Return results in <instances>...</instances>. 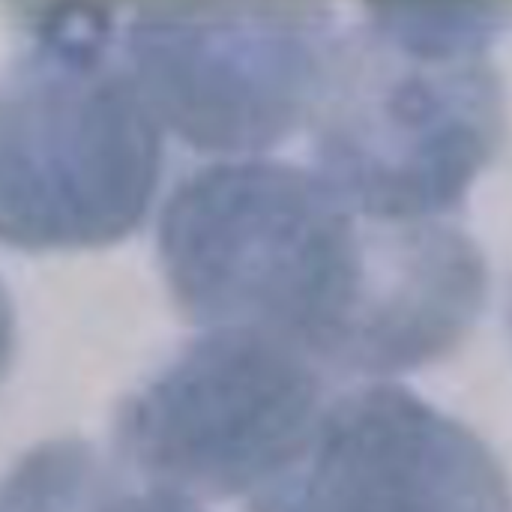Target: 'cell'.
Wrapping results in <instances>:
<instances>
[{
    "label": "cell",
    "instance_id": "7a4b0ae2",
    "mask_svg": "<svg viewBox=\"0 0 512 512\" xmlns=\"http://www.w3.org/2000/svg\"><path fill=\"white\" fill-rule=\"evenodd\" d=\"M333 45L315 102L318 177L375 222H432L456 207L504 135L486 63L504 3H372Z\"/></svg>",
    "mask_w": 512,
    "mask_h": 512
},
{
    "label": "cell",
    "instance_id": "ba28073f",
    "mask_svg": "<svg viewBox=\"0 0 512 512\" xmlns=\"http://www.w3.org/2000/svg\"><path fill=\"white\" fill-rule=\"evenodd\" d=\"M12 357H15V309L6 288L0 285V384L12 366Z\"/></svg>",
    "mask_w": 512,
    "mask_h": 512
},
{
    "label": "cell",
    "instance_id": "277c9868",
    "mask_svg": "<svg viewBox=\"0 0 512 512\" xmlns=\"http://www.w3.org/2000/svg\"><path fill=\"white\" fill-rule=\"evenodd\" d=\"M318 3H144L123 66L156 123L201 153H255L315 111L330 66Z\"/></svg>",
    "mask_w": 512,
    "mask_h": 512
},
{
    "label": "cell",
    "instance_id": "3957f363",
    "mask_svg": "<svg viewBox=\"0 0 512 512\" xmlns=\"http://www.w3.org/2000/svg\"><path fill=\"white\" fill-rule=\"evenodd\" d=\"M21 48L0 72V243L24 252L105 249L147 216L162 126L99 3L15 6Z\"/></svg>",
    "mask_w": 512,
    "mask_h": 512
},
{
    "label": "cell",
    "instance_id": "5b68a950",
    "mask_svg": "<svg viewBox=\"0 0 512 512\" xmlns=\"http://www.w3.org/2000/svg\"><path fill=\"white\" fill-rule=\"evenodd\" d=\"M321 414L306 354L252 330H207L123 399L114 447L189 498L258 495L300 459Z\"/></svg>",
    "mask_w": 512,
    "mask_h": 512
},
{
    "label": "cell",
    "instance_id": "6da1fadb",
    "mask_svg": "<svg viewBox=\"0 0 512 512\" xmlns=\"http://www.w3.org/2000/svg\"><path fill=\"white\" fill-rule=\"evenodd\" d=\"M159 258L192 324L375 378L456 348L486 300L483 255L456 228L366 219L318 174L267 159L186 177L162 207Z\"/></svg>",
    "mask_w": 512,
    "mask_h": 512
},
{
    "label": "cell",
    "instance_id": "8992f818",
    "mask_svg": "<svg viewBox=\"0 0 512 512\" xmlns=\"http://www.w3.org/2000/svg\"><path fill=\"white\" fill-rule=\"evenodd\" d=\"M252 512H507L501 474L459 423L402 387L327 408L300 459Z\"/></svg>",
    "mask_w": 512,
    "mask_h": 512
},
{
    "label": "cell",
    "instance_id": "52a82bcc",
    "mask_svg": "<svg viewBox=\"0 0 512 512\" xmlns=\"http://www.w3.org/2000/svg\"><path fill=\"white\" fill-rule=\"evenodd\" d=\"M0 512H201L126 462L102 456L78 438L33 447L0 483Z\"/></svg>",
    "mask_w": 512,
    "mask_h": 512
}]
</instances>
